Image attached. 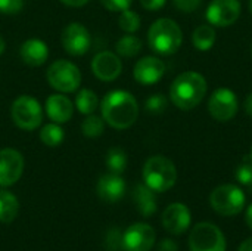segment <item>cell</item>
Wrapping results in <instances>:
<instances>
[{
    "instance_id": "obj_1",
    "label": "cell",
    "mask_w": 252,
    "mask_h": 251,
    "mask_svg": "<svg viewBox=\"0 0 252 251\" xmlns=\"http://www.w3.org/2000/svg\"><path fill=\"white\" fill-rule=\"evenodd\" d=\"M102 118L117 130L131 127L139 117V104L127 90H111L100 102Z\"/></svg>"
},
{
    "instance_id": "obj_2",
    "label": "cell",
    "mask_w": 252,
    "mask_h": 251,
    "mask_svg": "<svg viewBox=\"0 0 252 251\" xmlns=\"http://www.w3.org/2000/svg\"><path fill=\"white\" fill-rule=\"evenodd\" d=\"M207 95V80L196 71H186L174 78L170 87L171 102L183 111L198 107Z\"/></svg>"
},
{
    "instance_id": "obj_3",
    "label": "cell",
    "mask_w": 252,
    "mask_h": 251,
    "mask_svg": "<svg viewBox=\"0 0 252 251\" xmlns=\"http://www.w3.org/2000/svg\"><path fill=\"white\" fill-rule=\"evenodd\" d=\"M183 43V33L179 24L170 18L157 19L148 31V44L158 55H173Z\"/></svg>"
},
{
    "instance_id": "obj_4",
    "label": "cell",
    "mask_w": 252,
    "mask_h": 251,
    "mask_svg": "<svg viewBox=\"0 0 252 251\" xmlns=\"http://www.w3.org/2000/svg\"><path fill=\"white\" fill-rule=\"evenodd\" d=\"M143 180L155 192H165L171 189L177 180V170L174 163L164 155L151 157L143 166Z\"/></svg>"
},
{
    "instance_id": "obj_5",
    "label": "cell",
    "mask_w": 252,
    "mask_h": 251,
    "mask_svg": "<svg viewBox=\"0 0 252 251\" xmlns=\"http://www.w3.org/2000/svg\"><path fill=\"white\" fill-rule=\"evenodd\" d=\"M46 78L50 87L59 93H72L81 84V71L74 62L58 59L47 68Z\"/></svg>"
},
{
    "instance_id": "obj_6",
    "label": "cell",
    "mask_w": 252,
    "mask_h": 251,
    "mask_svg": "<svg viewBox=\"0 0 252 251\" xmlns=\"http://www.w3.org/2000/svg\"><path fill=\"white\" fill-rule=\"evenodd\" d=\"M10 117L19 129L32 132L40 127L43 121V108L35 98L30 95H21L10 107Z\"/></svg>"
},
{
    "instance_id": "obj_7",
    "label": "cell",
    "mask_w": 252,
    "mask_h": 251,
    "mask_svg": "<svg viewBox=\"0 0 252 251\" xmlns=\"http://www.w3.org/2000/svg\"><path fill=\"white\" fill-rule=\"evenodd\" d=\"M211 207L221 216H236L245 207V194L236 185L217 186L210 195Z\"/></svg>"
},
{
    "instance_id": "obj_8",
    "label": "cell",
    "mask_w": 252,
    "mask_h": 251,
    "mask_svg": "<svg viewBox=\"0 0 252 251\" xmlns=\"http://www.w3.org/2000/svg\"><path fill=\"white\" fill-rule=\"evenodd\" d=\"M189 249L190 251H226V238L219 226L202 222L192 229Z\"/></svg>"
},
{
    "instance_id": "obj_9",
    "label": "cell",
    "mask_w": 252,
    "mask_h": 251,
    "mask_svg": "<svg viewBox=\"0 0 252 251\" xmlns=\"http://www.w3.org/2000/svg\"><path fill=\"white\" fill-rule=\"evenodd\" d=\"M61 43L68 55L83 56L92 47V34L81 22H69L61 34Z\"/></svg>"
},
{
    "instance_id": "obj_10",
    "label": "cell",
    "mask_w": 252,
    "mask_h": 251,
    "mask_svg": "<svg viewBox=\"0 0 252 251\" xmlns=\"http://www.w3.org/2000/svg\"><path fill=\"white\" fill-rule=\"evenodd\" d=\"M239 109V101L233 90L221 87L214 90L208 99V111L211 117L220 123L230 121Z\"/></svg>"
},
{
    "instance_id": "obj_11",
    "label": "cell",
    "mask_w": 252,
    "mask_h": 251,
    "mask_svg": "<svg viewBox=\"0 0 252 251\" xmlns=\"http://www.w3.org/2000/svg\"><path fill=\"white\" fill-rule=\"evenodd\" d=\"M25 161L19 151L13 148L0 149V188L15 185L24 173Z\"/></svg>"
},
{
    "instance_id": "obj_12",
    "label": "cell",
    "mask_w": 252,
    "mask_h": 251,
    "mask_svg": "<svg viewBox=\"0 0 252 251\" xmlns=\"http://www.w3.org/2000/svg\"><path fill=\"white\" fill-rule=\"evenodd\" d=\"M157 240L155 229L148 223H134L123 234L124 251H149Z\"/></svg>"
},
{
    "instance_id": "obj_13",
    "label": "cell",
    "mask_w": 252,
    "mask_h": 251,
    "mask_svg": "<svg viewBox=\"0 0 252 251\" xmlns=\"http://www.w3.org/2000/svg\"><path fill=\"white\" fill-rule=\"evenodd\" d=\"M241 15L239 0H213L207 9V19L216 27H229Z\"/></svg>"
},
{
    "instance_id": "obj_14",
    "label": "cell",
    "mask_w": 252,
    "mask_h": 251,
    "mask_svg": "<svg viewBox=\"0 0 252 251\" xmlns=\"http://www.w3.org/2000/svg\"><path fill=\"white\" fill-rule=\"evenodd\" d=\"M90 67L93 75L102 81H114L121 75L123 71V62L120 56L109 50L96 53Z\"/></svg>"
},
{
    "instance_id": "obj_15",
    "label": "cell",
    "mask_w": 252,
    "mask_h": 251,
    "mask_svg": "<svg viewBox=\"0 0 252 251\" xmlns=\"http://www.w3.org/2000/svg\"><path fill=\"white\" fill-rule=\"evenodd\" d=\"M165 74V64L157 56H145L136 62L133 77L139 84L151 86L158 83Z\"/></svg>"
},
{
    "instance_id": "obj_16",
    "label": "cell",
    "mask_w": 252,
    "mask_h": 251,
    "mask_svg": "<svg viewBox=\"0 0 252 251\" xmlns=\"http://www.w3.org/2000/svg\"><path fill=\"white\" fill-rule=\"evenodd\" d=\"M162 225L171 235H182L190 226V212L182 203L170 204L162 213Z\"/></svg>"
},
{
    "instance_id": "obj_17",
    "label": "cell",
    "mask_w": 252,
    "mask_h": 251,
    "mask_svg": "<svg viewBox=\"0 0 252 251\" xmlns=\"http://www.w3.org/2000/svg\"><path fill=\"white\" fill-rule=\"evenodd\" d=\"M44 111L47 117L58 124H63L71 120L74 114V104L65 93H53L46 99Z\"/></svg>"
},
{
    "instance_id": "obj_18",
    "label": "cell",
    "mask_w": 252,
    "mask_h": 251,
    "mask_svg": "<svg viewBox=\"0 0 252 251\" xmlns=\"http://www.w3.org/2000/svg\"><path fill=\"white\" fill-rule=\"evenodd\" d=\"M96 192L102 201L117 203L126 194V182L117 173H108L100 176L96 185Z\"/></svg>"
},
{
    "instance_id": "obj_19",
    "label": "cell",
    "mask_w": 252,
    "mask_h": 251,
    "mask_svg": "<svg viewBox=\"0 0 252 251\" xmlns=\"http://www.w3.org/2000/svg\"><path fill=\"white\" fill-rule=\"evenodd\" d=\"M19 56L28 67H41L49 58V46L41 38H28L21 44Z\"/></svg>"
},
{
    "instance_id": "obj_20",
    "label": "cell",
    "mask_w": 252,
    "mask_h": 251,
    "mask_svg": "<svg viewBox=\"0 0 252 251\" xmlns=\"http://www.w3.org/2000/svg\"><path fill=\"white\" fill-rule=\"evenodd\" d=\"M155 191H152L148 185L139 183L136 185L133 191V200L137 207V212L143 217H149L155 215L157 212V198H155Z\"/></svg>"
},
{
    "instance_id": "obj_21",
    "label": "cell",
    "mask_w": 252,
    "mask_h": 251,
    "mask_svg": "<svg viewBox=\"0 0 252 251\" xmlns=\"http://www.w3.org/2000/svg\"><path fill=\"white\" fill-rule=\"evenodd\" d=\"M19 212V201L18 198L6 191L0 189V223H12Z\"/></svg>"
},
{
    "instance_id": "obj_22",
    "label": "cell",
    "mask_w": 252,
    "mask_h": 251,
    "mask_svg": "<svg viewBox=\"0 0 252 251\" xmlns=\"http://www.w3.org/2000/svg\"><path fill=\"white\" fill-rule=\"evenodd\" d=\"M216 37H217V34H216V30L211 27V24L210 25H207V24L205 25H199L193 31V34H192V44L198 50L207 52V50H210L214 46Z\"/></svg>"
},
{
    "instance_id": "obj_23",
    "label": "cell",
    "mask_w": 252,
    "mask_h": 251,
    "mask_svg": "<svg viewBox=\"0 0 252 251\" xmlns=\"http://www.w3.org/2000/svg\"><path fill=\"white\" fill-rule=\"evenodd\" d=\"M99 107V99L97 95L90 90V89H81L77 96H75V108L78 109L80 114L90 115L94 114V111Z\"/></svg>"
},
{
    "instance_id": "obj_24",
    "label": "cell",
    "mask_w": 252,
    "mask_h": 251,
    "mask_svg": "<svg viewBox=\"0 0 252 251\" xmlns=\"http://www.w3.org/2000/svg\"><path fill=\"white\" fill-rule=\"evenodd\" d=\"M115 50H117V55L123 58H133L142 50V40L136 37L134 34L123 36L115 43Z\"/></svg>"
},
{
    "instance_id": "obj_25",
    "label": "cell",
    "mask_w": 252,
    "mask_h": 251,
    "mask_svg": "<svg viewBox=\"0 0 252 251\" xmlns=\"http://www.w3.org/2000/svg\"><path fill=\"white\" fill-rule=\"evenodd\" d=\"M65 139V132L58 123H49L40 130V141L50 148L59 146Z\"/></svg>"
},
{
    "instance_id": "obj_26",
    "label": "cell",
    "mask_w": 252,
    "mask_h": 251,
    "mask_svg": "<svg viewBox=\"0 0 252 251\" xmlns=\"http://www.w3.org/2000/svg\"><path fill=\"white\" fill-rule=\"evenodd\" d=\"M105 163L109 169L111 173H117V175H121L126 167H127V154L124 149L121 148H111L106 154V158H105Z\"/></svg>"
},
{
    "instance_id": "obj_27",
    "label": "cell",
    "mask_w": 252,
    "mask_h": 251,
    "mask_svg": "<svg viewBox=\"0 0 252 251\" xmlns=\"http://www.w3.org/2000/svg\"><path fill=\"white\" fill-rule=\"evenodd\" d=\"M105 130V121L102 117L96 114L87 115V118L81 123V132L86 138H99Z\"/></svg>"
},
{
    "instance_id": "obj_28",
    "label": "cell",
    "mask_w": 252,
    "mask_h": 251,
    "mask_svg": "<svg viewBox=\"0 0 252 251\" xmlns=\"http://www.w3.org/2000/svg\"><path fill=\"white\" fill-rule=\"evenodd\" d=\"M140 16L130 10V9H126L120 13V18H118V25L123 31L128 33V34H133L136 33L139 28H140Z\"/></svg>"
},
{
    "instance_id": "obj_29",
    "label": "cell",
    "mask_w": 252,
    "mask_h": 251,
    "mask_svg": "<svg viewBox=\"0 0 252 251\" xmlns=\"http://www.w3.org/2000/svg\"><path fill=\"white\" fill-rule=\"evenodd\" d=\"M168 107V99L162 93H155L149 96L145 102V109L149 114H162Z\"/></svg>"
},
{
    "instance_id": "obj_30",
    "label": "cell",
    "mask_w": 252,
    "mask_h": 251,
    "mask_svg": "<svg viewBox=\"0 0 252 251\" xmlns=\"http://www.w3.org/2000/svg\"><path fill=\"white\" fill-rule=\"evenodd\" d=\"M236 179L239 183H242L244 186H250L252 183V160L251 157H245L244 161L239 164L238 170H236Z\"/></svg>"
},
{
    "instance_id": "obj_31",
    "label": "cell",
    "mask_w": 252,
    "mask_h": 251,
    "mask_svg": "<svg viewBox=\"0 0 252 251\" xmlns=\"http://www.w3.org/2000/svg\"><path fill=\"white\" fill-rule=\"evenodd\" d=\"M105 247L108 251H123V234L118 228H112L105 237Z\"/></svg>"
},
{
    "instance_id": "obj_32",
    "label": "cell",
    "mask_w": 252,
    "mask_h": 251,
    "mask_svg": "<svg viewBox=\"0 0 252 251\" xmlns=\"http://www.w3.org/2000/svg\"><path fill=\"white\" fill-rule=\"evenodd\" d=\"M25 0H0V13L16 15L22 10Z\"/></svg>"
},
{
    "instance_id": "obj_33",
    "label": "cell",
    "mask_w": 252,
    "mask_h": 251,
    "mask_svg": "<svg viewBox=\"0 0 252 251\" xmlns=\"http://www.w3.org/2000/svg\"><path fill=\"white\" fill-rule=\"evenodd\" d=\"M100 3L111 12H123L131 6L133 0H100Z\"/></svg>"
},
{
    "instance_id": "obj_34",
    "label": "cell",
    "mask_w": 252,
    "mask_h": 251,
    "mask_svg": "<svg viewBox=\"0 0 252 251\" xmlns=\"http://www.w3.org/2000/svg\"><path fill=\"white\" fill-rule=\"evenodd\" d=\"M173 3H174V6H176L180 12L189 13V12L196 10V9L201 6L202 0H173Z\"/></svg>"
},
{
    "instance_id": "obj_35",
    "label": "cell",
    "mask_w": 252,
    "mask_h": 251,
    "mask_svg": "<svg viewBox=\"0 0 252 251\" xmlns=\"http://www.w3.org/2000/svg\"><path fill=\"white\" fill-rule=\"evenodd\" d=\"M167 0H140V4L146 10H158L165 4Z\"/></svg>"
},
{
    "instance_id": "obj_36",
    "label": "cell",
    "mask_w": 252,
    "mask_h": 251,
    "mask_svg": "<svg viewBox=\"0 0 252 251\" xmlns=\"http://www.w3.org/2000/svg\"><path fill=\"white\" fill-rule=\"evenodd\" d=\"M157 251H179V246H177V243L173 241V240H162V241L158 244Z\"/></svg>"
},
{
    "instance_id": "obj_37",
    "label": "cell",
    "mask_w": 252,
    "mask_h": 251,
    "mask_svg": "<svg viewBox=\"0 0 252 251\" xmlns=\"http://www.w3.org/2000/svg\"><path fill=\"white\" fill-rule=\"evenodd\" d=\"M62 1L65 6H69V7H81V6H86L90 0H59Z\"/></svg>"
},
{
    "instance_id": "obj_38",
    "label": "cell",
    "mask_w": 252,
    "mask_h": 251,
    "mask_svg": "<svg viewBox=\"0 0 252 251\" xmlns=\"http://www.w3.org/2000/svg\"><path fill=\"white\" fill-rule=\"evenodd\" d=\"M244 109H245V112L252 118V92L248 93V96L244 101Z\"/></svg>"
},
{
    "instance_id": "obj_39",
    "label": "cell",
    "mask_w": 252,
    "mask_h": 251,
    "mask_svg": "<svg viewBox=\"0 0 252 251\" xmlns=\"http://www.w3.org/2000/svg\"><path fill=\"white\" fill-rule=\"evenodd\" d=\"M238 251H252V238L245 240V241L241 244V247H239V250Z\"/></svg>"
},
{
    "instance_id": "obj_40",
    "label": "cell",
    "mask_w": 252,
    "mask_h": 251,
    "mask_svg": "<svg viewBox=\"0 0 252 251\" xmlns=\"http://www.w3.org/2000/svg\"><path fill=\"white\" fill-rule=\"evenodd\" d=\"M247 223H248V226L252 229V204L248 207V210H247Z\"/></svg>"
},
{
    "instance_id": "obj_41",
    "label": "cell",
    "mask_w": 252,
    "mask_h": 251,
    "mask_svg": "<svg viewBox=\"0 0 252 251\" xmlns=\"http://www.w3.org/2000/svg\"><path fill=\"white\" fill-rule=\"evenodd\" d=\"M4 50H6V41H4V38L0 36V55H3Z\"/></svg>"
},
{
    "instance_id": "obj_42",
    "label": "cell",
    "mask_w": 252,
    "mask_h": 251,
    "mask_svg": "<svg viewBox=\"0 0 252 251\" xmlns=\"http://www.w3.org/2000/svg\"><path fill=\"white\" fill-rule=\"evenodd\" d=\"M248 7H250V13L252 15V0H250V4H248Z\"/></svg>"
},
{
    "instance_id": "obj_43",
    "label": "cell",
    "mask_w": 252,
    "mask_h": 251,
    "mask_svg": "<svg viewBox=\"0 0 252 251\" xmlns=\"http://www.w3.org/2000/svg\"><path fill=\"white\" fill-rule=\"evenodd\" d=\"M248 189H250V192H251V194H252V183H251V185H250V186H248Z\"/></svg>"
},
{
    "instance_id": "obj_44",
    "label": "cell",
    "mask_w": 252,
    "mask_h": 251,
    "mask_svg": "<svg viewBox=\"0 0 252 251\" xmlns=\"http://www.w3.org/2000/svg\"><path fill=\"white\" fill-rule=\"evenodd\" d=\"M250 157H251V160H252V148H251V154H250Z\"/></svg>"
},
{
    "instance_id": "obj_45",
    "label": "cell",
    "mask_w": 252,
    "mask_h": 251,
    "mask_svg": "<svg viewBox=\"0 0 252 251\" xmlns=\"http://www.w3.org/2000/svg\"><path fill=\"white\" fill-rule=\"evenodd\" d=\"M251 58H252V43H251Z\"/></svg>"
}]
</instances>
